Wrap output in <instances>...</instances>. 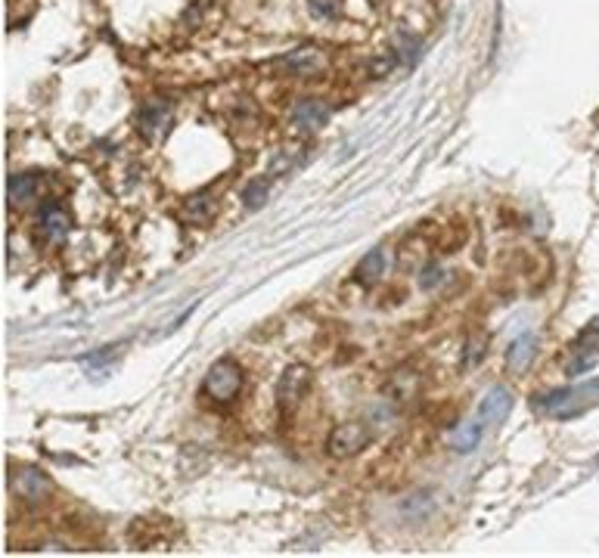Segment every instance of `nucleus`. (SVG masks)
I'll use <instances>...</instances> for the list:
<instances>
[{
    "label": "nucleus",
    "instance_id": "obj_12",
    "mask_svg": "<svg viewBox=\"0 0 599 558\" xmlns=\"http://www.w3.org/2000/svg\"><path fill=\"white\" fill-rule=\"evenodd\" d=\"M280 68H286V72H292V74H314L323 68V56H320V50H314V47H299V50H292V53L283 56Z\"/></svg>",
    "mask_w": 599,
    "mask_h": 558
},
{
    "label": "nucleus",
    "instance_id": "obj_13",
    "mask_svg": "<svg viewBox=\"0 0 599 558\" xmlns=\"http://www.w3.org/2000/svg\"><path fill=\"white\" fill-rule=\"evenodd\" d=\"M531 360H534V335H518L516 341H512L510 347H506V366H510V372H525L531 366Z\"/></svg>",
    "mask_w": 599,
    "mask_h": 558
},
{
    "label": "nucleus",
    "instance_id": "obj_9",
    "mask_svg": "<svg viewBox=\"0 0 599 558\" xmlns=\"http://www.w3.org/2000/svg\"><path fill=\"white\" fill-rule=\"evenodd\" d=\"M510 409H512L510 388H503V384H494V388L487 391V394L481 397V403H478V422H481V425H497V422H503L506 415H510Z\"/></svg>",
    "mask_w": 599,
    "mask_h": 558
},
{
    "label": "nucleus",
    "instance_id": "obj_11",
    "mask_svg": "<svg viewBox=\"0 0 599 558\" xmlns=\"http://www.w3.org/2000/svg\"><path fill=\"white\" fill-rule=\"evenodd\" d=\"M221 211V202L212 196V192H199V196L187 198V205H183L181 217L187 223H193V227H202V223H212L214 217H218Z\"/></svg>",
    "mask_w": 599,
    "mask_h": 558
},
{
    "label": "nucleus",
    "instance_id": "obj_15",
    "mask_svg": "<svg viewBox=\"0 0 599 558\" xmlns=\"http://www.w3.org/2000/svg\"><path fill=\"white\" fill-rule=\"evenodd\" d=\"M382 270H385V252H382V248H373V252L363 254V260L357 264L354 276H357V283L373 285L376 279L382 276Z\"/></svg>",
    "mask_w": 599,
    "mask_h": 558
},
{
    "label": "nucleus",
    "instance_id": "obj_14",
    "mask_svg": "<svg viewBox=\"0 0 599 558\" xmlns=\"http://www.w3.org/2000/svg\"><path fill=\"white\" fill-rule=\"evenodd\" d=\"M35 192H38V177L35 174H13L10 177V205L13 208H22V205L32 202Z\"/></svg>",
    "mask_w": 599,
    "mask_h": 558
},
{
    "label": "nucleus",
    "instance_id": "obj_2",
    "mask_svg": "<svg viewBox=\"0 0 599 558\" xmlns=\"http://www.w3.org/2000/svg\"><path fill=\"white\" fill-rule=\"evenodd\" d=\"M202 391H206L208 400L230 403L233 397L243 391V369H239L233 360H218V363H212V369H208Z\"/></svg>",
    "mask_w": 599,
    "mask_h": 558
},
{
    "label": "nucleus",
    "instance_id": "obj_20",
    "mask_svg": "<svg viewBox=\"0 0 599 558\" xmlns=\"http://www.w3.org/2000/svg\"><path fill=\"white\" fill-rule=\"evenodd\" d=\"M438 279H441V270H438V267H429V270L423 273V289H432Z\"/></svg>",
    "mask_w": 599,
    "mask_h": 558
},
{
    "label": "nucleus",
    "instance_id": "obj_18",
    "mask_svg": "<svg viewBox=\"0 0 599 558\" xmlns=\"http://www.w3.org/2000/svg\"><path fill=\"white\" fill-rule=\"evenodd\" d=\"M311 12L317 19H336L338 16V0H307Z\"/></svg>",
    "mask_w": 599,
    "mask_h": 558
},
{
    "label": "nucleus",
    "instance_id": "obj_16",
    "mask_svg": "<svg viewBox=\"0 0 599 558\" xmlns=\"http://www.w3.org/2000/svg\"><path fill=\"white\" fill-rule=\"evenodd\" d=\"M478 440H481V422L472 419L463 428H456L454 438H450V446H454L456 453H472L475 446H478Z\"/></svg>",
    "mask_w": 599,
    "mask_h": 558
},
{
    "label": "nucleus",
    "instance_id": "obj_19",
    "mask_svg": "<svg viewBox=\"0 0 599 558\" xmlns=\"http://www.w3.org/2000/svg\"><path fill=\"white\" fill-rule=\"evenodd\" d=\"M481 353H485V338H478V341H469V351H466V366L478 363V360H481Z\"/></svg>",
    "mask_w": 599,
    "mask_h": 558
},
{
    "label": "nucleus",
    "instance_id": "obj_7",
    "mask_svg": "<svg viewBox=\"0 0 599 558\" xmlns=\"http://www.w3.org/2000/svg\"><path fill=\"white\" fill-rule=\"evenodd\" d=\"M307 382H311V372H307L305 366H292V369H286L280 378V384H276V403H280L283 409H292L295 403L305 397Z\"/></svg>",
    "mask_w": 599,
    "mask_h": 558
},
{
    "label": "nucleus",
    "instance_id": "obj_10",
    "mask_svg": "<svg viewBox=\"0 0 599 558\" xmlns=\"http://www.w3.org/2000/svg\"><path fill=\"white\" fill-rule=\"evenodd\" d=\"M599 357V320H593V326H587L580 332L578 345H574V360L568 366V372H584L587 366H593V360Z\"/></svg>",
    "mask_w": 599,
    "mask_h": 558
},
{
    "label": "nucleus",
    "instance_id": "obj_1",
    "mask_svg": "<svg viewBox=\"0 0 599 558\" xmlns=\"http://www.w3.org/2000/svg\"><path fill=\"white\" fill-rule=\"evenodd\" d=\"M593 407H599V382L553 391V394H547V400H543V409H547L549 415H556V419H572V415H580Z\"/></svg>",
    "mask_w": 599,
    "mask_h": 558
},
{
    "label": "nucleus",
    "instance_id": "obj_3",
    "mask_svg": "<svg viewBox=\"0 0 599 558\" xmlns=\"http://www.w3.org/2000/svg\"><path fill=\"white\" fill-rule=\"evenodd\" d=\"M10 490H13L16 500L28 502V506H38V502H47L53 496V481L35 465H22L10 475Z\"/></svg>",
    "mask_w": 599,
    "mask_h": 558
},
{
    "label": "nucleus",
    "instance_id": "obj_8",
    "mask_svg": "<svg viewBox=\"0 0 599 558\" xmlns=\"http://www.w3.org/2000/svg\"><path fill=\"white\" fill-rule=\"evenodd\" d=\"M38 229H41V236H44L47 242H63L66 236H69V229H72V214L69 211L63 208V205H44L41 208V214H38Z\"/></svg>",
    "mask_w": 599,
    "mask_h": 558
},
{
    "label": "nucleus",
    "instance_id": "obj_17",
    "mask_svg": "<svg viewBox=\"0 0 599 558\" xmlns=\"http://www.w3.org/2000/svg\"><path fill=\"white\" fill-rule=\"evenodd\" d=\"M268 192H270L268 180H255V183H252L249 190L243 192V198H245V205H249V208H261V205L268 202Z\"/></svg>",
    "mask_w": 599,
    "mask_h": 558
},
{
    "label": "nucleus",
    "instance_id": "obj_4",
    "mask_svg": "<svg viewBox=\"0 0 599 558\" xmlns=\"http://www.w3.org/2000/svg\"><path fill=\"white\" fill-rule=\"evenodd\" d=\"M370 438H373V434H370V428L363 425V422H342V425L330 434V453L336 459L357 456L363 446H370Z\"/></svg>",
    "mask_w": 599,
    "mask_h": 558
},
{
    "label": "nucleus",
    "instance_id": "obj_5",
    "mask_svg": "<svg viewBox=\"0 0 599 558\" xmlns=\"http://www.w3.org/2000/svg\"><path fill=\"white\" fill-rule=\"evenodd\" d=\"M330 121V109H326L320 99H299V103L292 105V112H289V124H292L299 134H317L323 124Z\"/></svg>",
    "mask_w": 599,
    "mask_h": 558
},
{
    "label": "nucleus",
    "instance_id": "obj_6",
    "mask_svg": "<svg viewBox=\"0 0 599 558\" xmlns=\"http://www.w3.org/2000/svg\"><path fill=\"white\" fill-rule=\"evenodd\" d=\"M168 128H171V105L162 103V99H150L137 112V130L146 140H159V136L168 134Z\"/></svg>",
    "mask_w": 599,
    "mask_h": 558
}]
</instances>
